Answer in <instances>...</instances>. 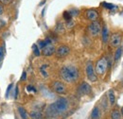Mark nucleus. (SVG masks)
<instances>
[{"label": "nucleus", "instance_id": "393cba45", "mask_svg": "<svg viewBox=\"0 0 123 119\" xmlns=\"http://www.w3.org/2000/svg\"><path fill=\"white\" fill-rule=\"evenodd\" d=\"M46 45V42H45V40H44V41H40L39 44H38V46H39L41 49H43Z\"/></svg>", "mask_w": 123, "mask_h": 119}, {"label": "nucleus", "instance_id": "f03ea898", "mask_svg": "<svg viewBox=\"0 0 123 119\" xmlns=\"http://www.w3.org/2000/svg\"><path fill=\"white\" fill-rule=\"evenodd\" d=\"M60 76L63 81L67 83H73L78 80L80 72L75 65H63L60 69Z\"/></svg>", "mask_w": 123, "mask_h": 119}, {"label": "nucleus", "instance_id": "dca6fc26", "mask_svg": "<svg viewBox=\"0 0 123 119\" xmlns=\"http://www.w3.org/2000/svg\"><path fill=\"white\" fill-rule=\"evenodd\" d=\"M122 54H123L122 47H121V46L117 47V50H116V52H115V57H114L115 61H118V60H120V58H121Z\"/></svg>", "mask_w": 123, "mask_h": 119}, {"label": "nucleus", "instance_id": "b1692460", "mask_svg": "<svg viewBox=\"0 0 123 119\" xmlns=\"http://www.w3.org/2000/svg\"><path fill=\"white\" fill-rule=\"evenodd\" d=\"M12 2H13V0H0V4L5 5V6H8V5L12 4Z\"/></svg>", "mask_w": 123, "mask_h": 119}, {"label": "nucleus", "instance_id": "0eeeda50", "mask_svg": "<svg viewBox=\"0 0 123 119\" xmlns=\"http://www.w3.org/2000/svg\"><path fill=\"white\" fill-rule=\"evenodd\" d=\"M88 31L90 33V35L92 37H98L100 32H101V26H100V23L97 20V21H94L92 22L89 27H88Z\"/></svg>", "mask_w": 123, "mask_h": 119}, {"label": "nucleus", "instance_id": "cd10ccee", "mask_svg": "<svg viewBox=\"0 0 123 119\" xmlns=\"http://www.w3.org/2000/svg\"><path fill=\"white\" fill-rule=\"evenodd\" d=\"M14 94H13V97L14 98H17V96H18V85H16V87L14 88Z\"/></svg>", "mask_w": 123, "mask_h": 119}, {"label": "nucleus", "instance_id": "6ab92c4d", "mask_svg": "<svg viewBox=\"0 0 123 119\" xmlns=\"http://www.w3.org/2000/svg\"><path fill=\"white\" fill-rule=\"evenodd\" d=\"M46 68H47V65H42L41 67H40V73L41 75L44 77H48V73H47V71H46Z\"/></svg>", "mask_w": 123, "mask_h": 119}, {"label": "nucleus", "instance_id": "f8f14e48", "mask_svg": "<svg viewBox=\"0 0 123 119\" xmlns=\"http://www.w3.org/2000/svg\"><path fill=\"white\" fill-rule=\"evenodd\" d=\"M101 39H102V42L103 44H106L108 41H109V30H108V28L106 26H103L101 28Z\"/></svg>", "mask_w": 123, "mask_h": 119}, {"label": "nucleus", "instance_id": "ddd939ff", "mask_svg": "<svg viewBox=\"0 0 123 119\" xmlns=\"http://www.w3.org/2000/svg\"><path fill=\"white\" fill-rule=\"evenodd\" d=\"M108 99H109V103L111 106H113V105H115L116 103V95H115V92H114V90L113 89H110L108 91Z\"/></svg>", "mask_w": 123, "mask_h": 119}, {"label": "nucleus", "instance_id": "39448f33", "mask_svg": "<svg viewBox=\"0 0 123 119\" xmlns=\"http://www.w3.org/2000/svg\"><path fill=\"white\" fill-rule=\"evenodd\" d=\"M51 89L58 95H65L67 92V88L65 84L60 80H54L51 84Z\"/></svg>", "mask_w": 123, "mask_h": 119}, {"label": "nucleus", "instance_id": "2eb2a0df", "mask_svg": "<svg viewBox=\"0 0 123 119\" xmlns=\"http://www.w3.org/2000/svg\"><path fill=\"white\" fill-rule=\"evenodd\" d=\"M18 112H19V114L21 116L22 119H29V113L27 112V110L23 107H18Z\"/></svg>", "mask_w": 123, "mask_h": 119}, {"label": "nucleus", "instance_id": "a878e982", "mask_svg": "<svg viewBox=\"0 0 123 119\" xmlns=\"http://www.w3.org/2000/svg\"><path fill=\"white\" fill-rule=\"evenodd\" d=\"M12 86H13V84H12H12H10V85L8 86V89H7V93H6V96H7V97L9 96V94H10L11 90L12 89Z\"/></svg>", "mask_w": 123, "mask_h": 119}, {"label": "nucleus", "instance_id": "bb28decb", "mask_svg": "<svg viewBox=\"0 0 123 119\" xmlns=\"http://www.w3.org/2000/svg\"><path fill=\"white\" fill-rule=\"evenodd\" d=\"M56 30H58V31H60V32H63V31H64V28H63V26H62V24H59Z\"/></svg>", "mask_w": 123, "mask_h": 119}, {"label": "nucleus", "instance_id": "c756f323", "mask_svg": "<svg viewBox=\"0 0 123 119\" xmlns=\"http://www.w3.org/2000/svg\"><path fill=\"white\" fill-rule=\"evenodd\" d=\"M27 88H28V91H33V92H36V89H35L33 86H31V85H29Z\"/></svg>", "mask_w": 123, "mask_h": 119}, {"label": "nucleus", "instance_id": "7ed1b4c3", "mask_svg": "<svg viewBox=\"0 0 123 119\" xmlns=\"http://www.w3.org/2000/svg\"><path fill=\"white\" fill-rule=\"evenodd\" d=\"M108 66H109V62L106 57H101L100 59L98 60L94 67L97 76H104L107 71Z\"/></svg>", "mask_w": 123, "mask_h": 119}, {"label": "nucleus", "instance_id": "c85d7f7f", "mask_svg": "<svg viewBox=\"0 0 123 119\" xmlns=\"http://www.w3.org/2000/svg\"><path fill=\"white\" fill-rule=\"evenodd\" d=\"M5 25H6V22H5V20H3V19H0V30H1V29H3Z\"/></svg>", "mask_w": 123, "mask_h": 119}, {"label": "nucleus", "instance_id": "a211bd4d", "mask_svg": "<svg viewBox=\"0 0 123 119\" xmlns=\"http://www.w3.org/2000/svg\"><path fill=\"white\" fill-rule=\"evenodd\" d=\"M111 118L112 119H121V113L117 110H114L111 113Z\"/></svg>", "mask_w": 123, "mask_h": 119}, {"label": "nucleus", "instance_id": "9b49d317", "mask_svg": "<svg viewBox=\"0 0 123 119\" xmlns=\"http://www.w3.org/2000/svg\"><path fill=\"white\" fill-rule=\"evenodd\" d=\"M55 51H56V48L55 46L52 45H46L43 49H42V54L46 57H49V56H52L55 54Z\"/></svg>", "mask_w": 123, "mask_h": 119}, {"label": "nucleus", "instance_id": "423d86ee", "mask_svg": "<svg viewBox=\"0 0 123 119\" xmlns=\"http://www.w3.org/2000/svg\"><path fill=\"white\" fill-rule=\"evenodd\" d=\"M85 73H86V77L87 78L92 81V82H95L97 81L98 79V76L95 72V68H94V65H93L92 61H88L87 64H86V67H85Z\"/></svg>", "mask_w": 123, "mask_h": 119}, {"label": "nucleus", "instance_id": "f3484780", "mask_svg": "<svg viewBox=\"0 0 123 119\" xmlns=\"http://www.w3.org/2000/svg\"><path fill=\"white\" fill-rule=\"evenodd\" d=\"M29 115H30V117L31 119H41L42 116H43L42 113L39 111H33V112H31Z\"/></svg>", "mask_w": 123, "mask_h": 119}, {"label": "nucleus", "instance_id": "72a5a7b5", "mask_svg": "<svg viewBox=\"0 0 123 119\" xmlns=\"http://www.w3.org/2000/svg\"><path fill=\"white\" fill-rule=\"evenodd\" d=\"M120 113H121V114H122V115H123V107H122V108H121V111H120Z\"/></svg>", "mask_w": 123, "mask_h": 119}, {"label": "nucleus", "instance_id": "aec40b11", "mask_svg": "<svg viewBox=\"0 0 123 119\" xmlns=\"http://www.w3.org/2000/svg\"><path fill=\"white\" fill-rule=\"evenodd\" d=\"M4 55H5V45H2L0 46V63L4 59Z\"/></svg>", "mask_w": 123, "mask_h": 119}, {"label": "nucleus", "instance_id": "1a4fd4ad", "mask_svg": "<svg viewBox=\"0 0 123 119\" xmlns=\"http://www.w3.org/2000/svg\"><path fill=\"white\" fill-rule=\"evenodd\" d=\"M78 91L80 95H89L92 91V88L91 86L87 83V82H82L80 84V86L78 87Z\"/></svg>", "mask_w": 123, "mask_h": 119}, {"label": "nucleus", "instance_id": "412c9836", "mask_svg": "<svg viewBox=\"0 0 123 119\" xmlns=\"http://www.w3.org/2000/svg\"><path fill=\"white\" fill-rule=\"evenodd\" d=\"M32 48H33V53H34L35 56H39V55L41 54L40 49H39V47H38V45H33Z\"/></svg>", "mask_w": 123, "mask_h": 119}, {"label": "nucleus", "instance_id": "f257e3e1", "mask_svg": "<svg viewBox=\"0 0 123 119\" xmlns=\"http://www.w3.org/2000/svg\"><path fill=\"white\" fill-rule=\"evenodd\" d=\"M68 101L66 98L62 97L57 99L54 103L50 104L46 109V115L49 117H55L62 113L66 112L68 109Z\"/></svg>", "mask_w": 123, "mask_h": 119}, {"label": "nucleus", "instance_id": "20e7f679", "mask_svg": "<svg viewBox=\"0 0 123 119\" xmlns=\"http://www.w3.org/2000/svg\"><path fill=\"white\" fill-rule=\"evenodd\" d=\"M122 43V33L120 31H115L109 36V44L112 47L117 48L121 46Z\"/></svg>", "mask_w": 123, "mask_h": 119}, {"label": "nucleus", "instance_id": "4468645a", "mask_svg": "<svg viewBox=\"0 0 123 119\" xmlns=\"http://www.w3.org/2000/svg\"><path fill=\"white\" fill-rule=\"evenodd\" d=\"M91 118L92 119H99L100 118V110L98 106H96L92 110L91 113Z\"/></svg>", "mask_w": 123, "mask_h": 119}, {"label": "nucleus", "instance_id": "5701e85b", "mask_svg": "<svg viewBox=\"0 0 123 119\" xmlns=\"http://www.w3.org/2000/svg\"><path fill=\"white\" fill-rule=\"evenodd\" d=\"M74 25H75V22L72 19L69 20V21H66V27H67V29H71L72 27H74Z\"/></svg>", "mask_w": 123, "mask_h": 119}, {"label": "nucleus", "instance_id": "4be33fe9", "mask_svg": "<svg viewBox=\"0 0 123 119\" xmlns=\"http://www.w3.org/2000/svg\"><path fill=\"white\" fill-rule=\"evenodd\" d=\"M62 16H63V18H64L65 21H69V20H71V18H72V16H71L69 12H64Z\"/></svg>", "mask_w": 123, "mask_h": 119}, {"label": "nucleus", "instance_id": "2f4dec72", "mask_svg": "<svg viewBox=\"0 0 123 119\" xmlns=\"http://www.w3.org/2000/svg\"><path fill=\"white\" fill-rule=\"evenodd\" d=\"M27 79V74H26V72L24 71L23 72V75H22V77H21V80H26Z\"/></svg>", "mask_w": 123, "mask_h": 119}, {"label": "nucleus", "instance_id": "f704fd0d", "mask_svg": "<svg viewBox=\"0 0 123 119\" xmlns=\"http://www.w3.org/2000/svg\"><path fill=\"white\" fill-rule=\"evenodd\" d=\"M122 51H123V48H122Z\"/></svg>", "mask_w": 123, "mask_h": 119}, {"label": "nucleus", "instance_id": "7c9ffc66", "mask_svg": "<svg viewBox=\"0 0 123 119\" xmlns=\"http://www.w3.org/2000/svg\"><path fill=\"white\" fill-rule=\"evenodd\" d=\"M104 5H106V6H104V7H106L108 9H113V8H115V5H112V4H104Z\"/></svg>", "mask_w": 123, "mask_h": 119}, {"label": "nucleus", "instance_id": "9d476101", "mask_svg": "<svg viewBox=\"0 0 123 119\" xmlns=\"http://www.w3.org/2000/svg\"><path fill=\"white\" fill-rule=\"evenodd\" d=\"M98 12L94 10V9H90V10H87L85 12V17L91 21V22H94V21H97L98 19Z\"/></svg>", "mask_w": 123, "mask_h": 119}, {"label": "nucleus", "instance_id": "6e6552de", "mask_svg": "<svg viewBox=\"0 0 123 119\" xmlns=\"http://www.w3.org/2000/svg\"><path fill=\"white\" fill-rule=\"evenodd\" d=\"M69 53H70V48H69V46H67V45H61V46H59V47L56 49V51H55V55H56V57L59 58V59L66 57Z\"/></svg>", "mask_w": 123, "mask_h": 119}, {"label": "nucleus", "instance_id": "473e14b6", "mask_svg": "<svg viewBox=\"0 0 123 119\" xmlns=\"http://www.w3.org/2000/svg\"><path fill=\"white\" fill-rule=\"evenodd\" d=\"M4 13V7H3V5H1L0 4V16Z\"/></svg>", "mask_w": 123, "mask_h": 119}]
</instances>
